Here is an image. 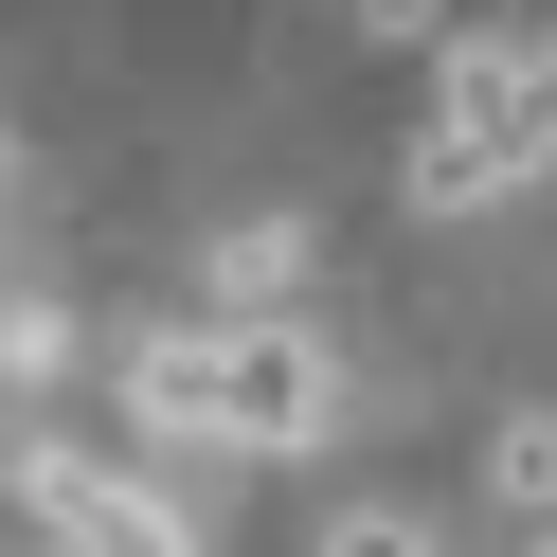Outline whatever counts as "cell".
I'll return each mask as SVG.
<instances>
[{
	"label": "cell",
	"instance_id": "cell-4",
	"mask_svg": "<svg viewBox=\"0 0 557 557\" xmlns=\"http://www.w3.org/2000/svg\"><path fill=\"white\" fill-rule=\"evenodd\" d=\"M485 485H504L521 521H557V413H504V432H485Z\"/></svg>",
	"mask_w": 557,
	"mask_h": 557
},
{
	"label": "cell",
	"instance_id": "cell-7",
	"mask_svg": "<svg viewBox=\"0 0 557 557\" xmlns=\"http://www.w3.org/2000/svg\"><path fill=\"white\" fill-rule=\"evenodd\" d=\"M521 557H557V540H521Z\"/></svg>",
	"mask_w": 557,
	"mask_h": 557
},
{
	"label": "cell",
	"instance_id": "cell-1",
	"mask_svg": "<svg viewBox=\"0 0 557 557\" xmlns=\"http://www.w3.org/2000/svg\"><path fill=\"white\" fill-rule=\"evenodd\" d=\"M126 413L288 468V449L342 432V360H324V324H145L126 342Z\"/></svg>",
	"mask_w": 557,
	"mask_h": 557
},
{
	"label": "cell",
	"instance_id": "cell-5",
	"mask_svg": "<svg viewBox=\"0 0 557 557\" xmlns=\"http://www.w3.org/2000/svg\"><path fill=\"white\" fill-rule=\"evenodd\" d=\"M0 360H18V377H73V306H0Z\"/></svg>",
	"mask_w": 557,
	"mask_h": 557
},
{
	"label": "cell",
	"instance_id": "cell-2",
	"mask_svg": "<svg viewBox=\"0 0 557 557\" xmlns=\"http://www.w3.org/2000/svg\"><path fill=\"white\" fill-rule=\"evenodd\" d=\"M557 162V37H449V90L413 126V216H485Z\"/></svg>",
	"mask_w": 557,
	"mask_h": 557
},
{
	"label": "cell",
	"instance_id": "cell-3",
	"mask_svg": "<svg viewBox=\"0 0 557 557\" xmlns=\"http://www.w3.org/2000/svg\"><path fill=\"white\" fill-rule=\"evenodd\" d=\"M18 504H37V540H54V557H198L126 468H90V449H54V432L18 449Z\"/></svg>",
	"mask_w": 557,
	"mask_h": 557
},
{
	"label": "cell",
	"instance_id": "cell-6",
	"mask_svg": "<svg viewBox=\"0 0 557 557\" xmlns=\"http://www.w3.org/2000/svg\"><path fill=\"white\" fill-rule=\"evenodd\" d=\"M324 557H432V540H413L396 504H360V521H324Z\"/></svg>",
	"mask_w": 557,
	"mask_h": 557
}]
</instances>
